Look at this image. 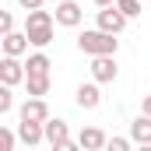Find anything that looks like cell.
Wrapping results in <instances>:
<instances>
[{
  "instance_id": "6da1fadb",
  "label": "cell",
  "mask_w": 151,
  "mask_h": 151,
  "mask_svg": "<svg viewBox=\"0 0 151 151\" xmlns=\"http://www.w3.org/2000/svg\"><path fill=\"white\" fill-rule=\"evenodd\" d=\"M53 25H56V14H49V11H28L25 14V35H28V42L39 46V49H46L53 42Z\"/></svg>"
},
{
  "instance_id": "7a4b0ae2",
  "label": "cell",
  "mask_w": 151,
  "mask_h": 151,
  "mask_svg": "<svg viewBox=\"0 0 151 151\" xmlns=\"http://www.w3.org/2000/svg\"><path fill=\"white\" fill-rule=\"evenodd\" d=\"M116 46H119V39L102 32V28H88V32L77 35V49L84 56H91V60L95 56H116Z\"/></svg>"
},
{
  "instance_id": "3957f363",
  "label": "cell",
  "mask_w": 151,
  "mask_h": 151,
  "mask_svg": "<svg viewBox=\"0 0 151 151\" xmlns=\"http://www.w3.org/2000/svg\"><path fill=\"white\" fill-rule=\"evenodd\" d=\"M0 81H4L7 88H14V84L28 81V70H25V63H21L18 56H4V60H0Z\"/></svg>"
},
{
  "instance_id": "277c9868",
  "label": "cell",
  "mask_w": 151,
  "mask_h": 151,
  "mask_svg": "<svg viewBox=\"0 0 151 151\" xmlns=\"http://www.w3.org/2000/svg\"><path fill=\"white\" fill-rule=\"evenodd\" d=\"M95 21H99V28H102V32H109V35H119V32L127 28V18L119 14V7H102Z\"/></svg>"
},
{
  "instance_id": "5b68a950",
  "label": "cell",
  "mask_w": 151,
  "mask_h": 151,
  "mask_svg": "<svg viewBox=\"0 0 151 151\" xmlns=\"http://www.w3.org/2000/svg\"><path fill=\"white\" fill-rule=\"evenodd\" d=\"M116 74H119V67H116L113 56H95L91 60V81L109 84V81H116Z\"/></svg>"
},
{
  "instance_id": "8992f818",
  "label": "cell",
  "mask_w": 151,
  "mask_h": 151,
  "mask_svg": "<svg viewBox=\"0 0 151 151\" xmlns=\"http://www.w3.org/2000/svg\"><path fill=\"white\" fill-rule=\"evenodd\" d=\"M77 144L84 151H106L109 137H106V130H99V127H84V130L77 134Z\"/></svg>"
},
{
  "instance_id": "52a82bcc",
  "label": "cell",
  "mask_w": 151,
  "mask_h": 151,
  "mask_svg": "<svg viewBox=\"0 0 151 151\" xmlns=\"http://www.w3.org/2000/svg\"><path fill=\"white\" fill-rule=\"evenodd\" d=\"M81 18H84V11L77 7L74 0L56 4V25H63V28H77V25H81Z\"/></svg>"
},
{
  "instance_id": "ba28073f",
  "label": "cell",
  "mask_w": 151,
  "mask_h": 151,
  "mask_svg": "<svg viewBox=\"0 0 151 151\" xmlns=\"http://www.w3.org/2000/svg\"><path fill=\"white\" fill-rule=\"evenodd\" d=\"M21 119H28V123H46L49 119V106H46V99H28L21 109H18Z\"/></svg>"
},
{
  "instance_id": "9c48e42d",
  "label": "cell",
  "mask_w": 151,
  "mask_h": 151,
  "mask_svg": "<svg viewBox=\"0 0 151 151\" xmlns=\"http://www.w3.org/2000/svg\"><path fill=\"white\" fill-rule=\"evenodd\" d=\"M18 141H25L28 148H35L39 141H46V123H28V119H21V123H18Z\"/></svg>"
},
{
  "instance_id": "30bf717a",
  "label": "cell",
  "mask_w": 151,
  "mask_h": 151,
  "mask_svg": "<svg viewBox=\"0 0 151 151\" xmlns=\"http://www.w3.org/2000/svg\"><path fill=\"white\" fill-rule=\"evenodd\" d=\"M46 141H49V148L70 141V127H67V119H46Z\"/></svg>"
},
{
  "instance_id": "8fae6325",
  "label": "cell",
  "mask_w": 151,
  "mask_h": 151,
  "mask_svg": "<svg viewBox=\"0 0 151 151\" xmlns=\"http://www.w3.org/2000/svg\"><path fill=\"white\" fill-rule=\"evenodd\" d=\"M74 99H77V106H81V109H99V102H102V91H99V81H91V84H81Z\"/></svg>"
},
{
  "instance_id": "7c38bea8",
  "label": "cell",
  "mask_w": 151,
  "mask_h": 151,
  "mask_svg": "<svg viewBox=\"0 0 151 151\" xmlns=\"http://www.w3.org/2000/svg\"><path fill=\"white\" fill-rule=\"evenodd\" d=\"M28 46L32 42H28L25 32H11V35H4V56H21Z\"/></svg>"
},
{
  "instance_id": "4fadbf2b",
  "label": "cell",
  "mask_w": 151,
  "mask_h": 151,
  "mask_svg": "<svg viewBox=\"0 0 151 151\" xmlns=\"http://www.w3.org/2000/svg\"><path fill=\"white\" fill-rule=\"evenodd\" d=\"M130 141L134 144H151V116H137L130 123Z\"/></svg>"
},
{
  "instance_id": "5bb4252c",
  "label": "cell",
  "mask_w": 151,
  "mask_h": 151,
  "mask_svg": "<svg viewBox=\"0 0 151 151\" xmlns=\"http://www.w3.org/2000/svg\"><path fill=\"white\" fill-rule=\"evenodd\" d=\"M49 56L46 53H32L28 56V63H25V70H28V77H49Z\"/></svg>"
},
{
  "instance_id": "9a60e30c",
  "label": "cell",
  "mask_w": 151,
  "mask_h": 151,
  "mask_svg": "<svg viewBox=\"0 0 151 151\" xmlns=\"http://www.w3.org/2000/svg\"><path fill=\"white\" fill-rule=\"evenodd\" d=\"M25 84H28V95H32V99H42V95L49 91V77H28Z\"/></svg>"
},
{
  "instance_id": "2e32d148",
  "label": "cell",
  "mask_w": 151,
  "mask_h": 151,
  "mask_svg": "<svg viewBox=\"0 0 151 151\" xmlns=\"http://www.w3.org/2000/svg\"><path fill=\"white\" fill-rule=\"evenodd\" d=\"M116 7H119V14H123L127 21L141 14V0H116Z\"/></svg>"
},
{
  "instance_id": "e0dca14e",
  "label": "cell",
  "mask_w": 151,
  "mask_h": 151,
  "mask_svg": "<svg viewBox=\"0 0 151 151\" xmlns=\"http://www.w3.org/2000/svg\"><path fill=\"white\" fill-rule=\"evenodd\" d=\"M14 137H18V134H14L11 127H0V151H14Z\"/></svg>"
},
{
  "instance_id": "ac0fdd59",
  "label": "cell",
  "mask_w": 151,
  "mask_h": 151,
  "mask_svg": "<svg viewBox=\"0 0 151 151\" xmlns=\"http://www.w3.org/2000/svg\"><path fill=\"white\" fill-rule=\"evenodd\" d=\"M11 109H14V91L4 84L0 88V113H11Z\"/></svg>"
},
{
  "instance_id": "d6986e66",
  "label": "cell",
  "mask_w": 151,
  "mask_h": 151,
  "mask_svg": "<svg viewBox=\"0 0 151 151\" xmlns=\"http://www.w3.org/2000/svg\"><path fill=\"white\" fill-rule=\"evenodd\" d=\"M130 137H109V144H106V151H130Z\"/></svg>"
},
{
  "instance_id": "ffe728a7",
  "label": "cell",
  "mask_w": 151,
  "mask_h": 151,
  "mask_svg": "<svg viewBox=\"0 0 151 151\" xmlns=\"http://www.w3.org/2000/svg\"><path fill=\"white\" fill-rule=\"evenodd\" d=\"M0 32H4V35H11V32H14V14H7V11L0 14Z\"/></svg>"
},
{
  "instance_id": "44dd1931",
  "label": "cell",
  "mask_w": 151,
  "mask_h": 151,
  "mask_svg": "<svg viewBox=\"0 0 151 151\" xmlns=\"http://www.w3.org/2000/svg\"><path fill=\"white\" fill-rule=\"evenodd\" d=\"M53 151H84V148H81L77 141H63V144H56Z\"/></svg>"
},
{
  "instance_id": "7402d4cb",
  "label": "cell",
  "mask_w": 151,
  "mask_h": 151,
  "mask_svg": "<svg viewBox=\"0 0 151 151\" xmlns=\"http://www.w3.org/2000/svg\"><path fill=\"white\" fill-rule=\"evenodd\" d=\"M25 11H42V0H18Z\"/></svg>"
},
{
  "instance_id": "603a6c76",
  "label": "cell",
  "mask_w": 151,
  "mask_h": 151,
  "mask_svg": "<svg viewBox=\"0 0 151 151\" xmlns=\"http://www.w3.org/2000/svg\"><path fill=\"white\" fill-rule=\"evenodd\" d=\"M141 116H151V95H144V102H141Z\"/></svg>"
},
{
  "instance_id": "cb8c5ba5",
  "label": "cell",
  "mask_w": 151,
  "mask_h": 151,
  "mask_svg": "<svg viewBox=\"0 0 151 151\" xmlns=\"http://www.w3.org/2000/svg\"><path fill=\"white\" fill-rule=\"evenodd\" d=\"M95 4H99V11L102 7H116V0H95Z\"/></svg>"
},
{
  "instance_id": "d4e9b609",
  "label": "cell",
  "mask_w": 151,
  "mask_h": 151,
  "mask_svg": "<svg viewBox=\"0 0 151 151\" xmlns=\"http://www.w3.org/2000/svg\"><path fill=\"white\" fill-rule=\"evenodd\" d=\"M137 151H151V144H137Z\"/></svg>"
}]
</instances>
